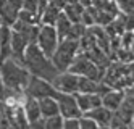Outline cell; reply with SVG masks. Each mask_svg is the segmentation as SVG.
<instances>
[{"instance_id": "6da1fadb", "label": "cell", "mask_w": 134, "mask_h": 129, "mask_svg": "<svg viewBox=\"0 0 134 129\" xmlns=\"http://www.w3.org/2000/svg\"><path fill=\"white\" fill-rule=\"evenodd\" d=\"M23 65L31 74L42 77L49 82H52V79L58 74V69L53 66L52 60L41 50L36 42L27 44L24 55H23Z\"/></svg>"}, {"instance_id": "7a4b0ae2", "label": "cell", "mask_w": 134, "mask_h": 129, "mask_svg": "<svg viewBox=\"0 0 134 129\" xmlns=\"http://www.w3.org/2000/svg\"><path fill=\"white\" fill-rule=\"evenodd\" d=\"M29 76H31V73L26 69L23 61L16 60L13 57L7 58L5 61L0 63V77H2V84L7 87L24 91Z\"/></svg>"}, {"instance_id": "3957f363", "label": "cell", "mask_w": 134, "mask_h": 129, "mask_svg": "<svg viewBox=\"0 0 134 129\" xmlns=\"http://www.w3.org/2000/svg\"><path fill=\"white\" fill-rule=\"evenodd\" d=\"M79 50V42L73 41V39H63V41L58 42L53 55L50 57V60L53 63V66L60 71H66L70 68L71 61L74 60V57L78 55Z\"/></svg>"}, {"instance_id": "277c9868", "label": "cell", "mask_w": 134, "mask_h": 129, "mask_svg": "<svg viewBox=\"0 0 134 129\" xmlns=\"http://www.w3.org/2000/svg\"><path fill=\"white\" fill-rule=\"evenodd\" d=\"M68 71L78 74V76L91 77V79H94V81H102L103 73H105V68L95 65L84 52H79L78 55L74 57V60L71 61Z\"/></svg>"}, {"instance_id": "5b68a950", "label": "cell", "mask_w": 134, "mask_h": 129, "mask_svg": "<svg viewBox=\"0 0 134 129\" xmlns=\"http://www.w3.org/2000/svg\"><path fill=\"white\" fill-rule=\"evenodd\" d=\"M58 36H57L55 27L50 24H41L39 26V32H37V39H36V44L39 45V48L47 55V57H52L57 45H58Z\"/></svg>"}, {"instance_id": "8992f818", "label": "cell", "mask_w": 134, "mask_h": 129, "mask_svg": "<svg viewBox=\"0 0 134 129\" xmlns=\"http://www.w3.org/2000/svg\"><path fill=\"white\" fill-rule=\"evenodd\" d=\"M24 94L27 97H34V98L39 100V98H42V97H55L57 91L53 89V86L49 81L31 74L29 79H27L26 87H24Z\"/></svg>"}, {"instance_id": "52a82bcc", "label": "cell", "mask_w": 134, "mask_h": 129, "mask_svg": "<svg viewBox=\"0 0 134 129\" xmlns=\"http://www.w3.org/2000/svg\"><path fill=\"white\" fill-rule=\"evenodd\" d=\"M53 89L57 92H63V94H76L78 92V74H74L71 71H60L57 74L52 82Z\"/></svg>"}, {"instance_id": "ba28073f", "label": "cell", "mask_w": 134, "mask_h": 129, "mask_svg": "<svg viewBox=\"0 0 134 129\" xmlns=\"http://www.w3.org/2000/svg\"><path fill=\"white\" fill-rule=\"evenodd\" d=\"M55 100L58 103V113L63 118H79L82 113L78 108L76 103L74 94H63V92H57L55 94Z\"/></svg>"}, {"instance_id": "9c48e42d", "label": "cell", "mask_w": 134, "mask_h": 129, "mask_svg": "<svg viewBox=\"0 0 134 129\" xmlns=\"http://www.w3.org/2000/svg\"><path fill=\"white\" fill-rule=\"evenodd\" d=\"M76 103H78V108L81 110V113H86L92 110V108L102 105V98L99 94H87V92H76L74 94Z\"/></svg>"}, {"instance_id": "30bf717a", "label": "cell", "mask_w": 134, "mask_h": 129, "mask_svg": "<svg viewBox=\"0 0 134 129\" xmlns=\"http://www.w3.org/2000/svg\"><path fill=\"white\" fill-rule=\"evenodd\" d=\"M27 42L26 37L18 32V31H13L12 29V37H10V48H12V57L16 58V60L23 61V55H24V50L27 47Z\"/></svg>"}, {"instance_id": "8fae6325", "label": "cell", "mask_w": 134, "mask_h": 129, "mask_svg": "<svg viewBox=\"0 0 134 129\" xmlns=\"http://www.w3.org/2000/svg\"><path fill=\"white\" fill-rule=\"evenodd\" d=\"M82 115H86V116H89L91 120H94L95 123H97V126L105 127V126L110 124V120H111L113 111L108 110V108H105L103 105H99V106H95V108H92V110L86 111Z\"/></svg>"}, {"instance_id": "7c38bea8", "label": "cell", "mask_w": 134, "mask_h": 129, "mask_svg": "<svg viewBox=\"0 0 134 129\" xmlns=\"http://www.w3.org/2000/svg\"><path fill=\"white\" fill-rule=\"evenodd\" d=\"M100 98H102V105L105 108H108V110L115 111L120 106V103L123 102L124 92L120 91V89H110L108 92H105L103 95H100Z\"/></svg>"}, {"instance_id": "4fadbf2b", "label": "cell", "mask_w": 134, "mask_h": 129, "mask_svg": "<svg viewBox=\"0 0 134 129\" xmlns=\"http://www.w3.org/2000/svg\"><path fill=\"white\" fill-rule=\"evenodd\" d=\"M23 110H24V115H26V120H27V124L36 121L37 118H41V110H39V100L34 97H27L26 95V100L23 103Z\"/></svg>"}, {"instance_id": "5bb4252c", "label": "cell", "mask_w": 134, "mask_h": 129, "mask_svg": "<svg viewBox=\"0 0 134 129\" xmlns=\"http://www.w3.org/2000/svg\"><path fill=\"white\" fill-rule=\"evenodd\" d=\"M39 110H41V116H44V118L58 115V103H57L55 97H42V98H39Z\"/></svg>"}, {"instance_id": "9a60e30c", "label": "cell", "mask_w": 134, "mask_h": 129, "mask_svg": "<svg viewBox=\"0 0 134 129\" xmlns=\"http://www.w3.org/2000/svg\"><path fill=\"white\" fill-rule=\"evenodd\" d=\"M82 10H84V7L78 2V3H65L62 12L65 13V16L68 18L71 23H81Z\"/></svg>"}, {"instance_id": "2e32d148", "label": "cell", "mask_w": 134, "mask_h": 129, "mask_svg": "<svg viewBox=\"0 0 134 129\" xmlns=\"http://www.w3.org/2000/svg\"><path fill=\"white\" fill-rule=\"evenodd\" d=\"M53 27H55V31H57V36H58V41H63V39H66V36H68V32H70L71 21H70V19L65 16V13L62 12V13L58 15V18H57Z\"/></svg>"}, {"instance_id": "e0dca14e", "label": "cell", "mask_w": 134, "mask_h": 129, "mask_svg": "<svg viewBox=\"0 0 134 129\" xmlns=\"http://www.w3.org/2000/svg\"><path fill=\"white\" fill-rule=\"evenodd\" d=\"M60 13H62L60 8H57V7H53V5L49 3V5L44 8V12L41 13L39 21H41V24H50V26H53Z\"/></svg>"}, {"instance_id": "ac0fdd59", "label": "cell", "mask_w": 134, "mask_h": 129, "mask_svg": "<svg viewBox=\"0 0 134 129\" xmlns=\"http://www.w3.org/2000/svg\"><path fill=\"white\" fill-rule=\"evenodd\" d=\"M99 82L86 76H78V92H87V94H97Z\"/></svg>"}, {"instance_id": "d6986e66", "label": "cell", "mask_w": 134, "mask_h": 129, "mask_svg": "<svg viewBox=\"0 0 134 129\" xmlns=\"http://www.w3.org/2000/svg\"><path fill=\"white\" fill-rule=\"evenodd\" d=\"M18 19L23 21V23H26V24H41L39 15H36L32 12H27V10H24V8H21L20 12H18Z\"/></svg>"}, {"instance_id": "ffe728a7", "label": "cell", "mask_w": 134, "mask_h": 129, "mask_svg": "<svg viewBox=\"0 0 134 129\" xmlns=\"http://www.w3.org/2000/svg\"><path fill=\"white\" fill-rule=\"evenodd\" d=\"M44 127L45 129H62L63 127V116L58 113V115L44 118Z\"/></svg>"}, {"instance_id": "44dd1931", "label": "cell", "mask_w": 134, "mask_h": 129, "mask_svg": "<svg viewBox=\"0 0 134 129\" xmlns=\"http://www.w3.org/2000/svg\"><path fill=\"white\" fill-rule=\"evenodd\" d=\"M86 32V26L82 23H71L70 32L66 36V39H73V41H79V37Z\"/></svg>"}, {"instance_id": "7402d4cb", "label": "cell", "mask_w": 134, "mask_h": 129, "mask_svg": "<svg viewBox=\"0 0 134 129\" xmlns=\"http://www.w3.org/2000/svg\"><path fill=\"white\" fill-rule=\"evenodd\" d=\"M12 37V26L0 23V45H8Z\"/></svg>"}, {"instance_id": "603a6c76", "label": "cell", "mask_w": 134, "mask_h": 129, "mask_svg": "<svg viewBox=\"0 0 134 129\" xmlns=\"http://www.w3.org/2000/svg\"><path fill=\"white\" fill-rule=\"evenodd\" d=\"M132 41H134L132 31H124L120 36V47H123V48H132Z\"/></svg>"}, {"instance_id": "cb8c5ba5", "label": "cell", "mask_w": 134, "mask_h": 129, "mask_svg": "<svg viewBox=\"0 0 134 129\" xmlns=\"http://www.w3.org/2000/svg\"><path fill=\"white\" fill-rule=\"evenodd\" d=\"M121 13H132V0H113Z\"/></svg>"}, {"instance_id": "d4e9b609", "label": "cell", "mask_w": 134, "mask_h": 129, "mask_svg": "<svg viewBox=\"0 0 134 129\" xmlns=\"http://www.w3.org/2000/svg\"><path fill=\"white\" fill-rule=\"evenodd\" d=\"M79 127L81 129H95V127H99V126H97V123H95L94 120H91L89 116L81 115L79 116Z\"/></svg>"}, {"instance_id": "484cf974", "label": "cell", "mask_w": 134, "mask_h": 129, "mask_svg": "<svg viewBox=\"0 0 134 129\" xmlns=\"http://www.w3.org/2000/svg\"><path fill=\"white\" fill-rule=\"evenodd\" d=\"M65 129H79V118H63Z\"/></svg>"}, {"instance_id": "4316f807", "label": "cell", "mask_w": 134, "mask_h": 129, "mask_svg": "<svg viewBox=\"0 0 134 129\" xmlns=\"http://www.w3.org/2000/svg\"><path fill=\"white\" fill-rule=\"evenodd\" d=\"M23 8L37 15V0H23Z\"/></svg>"}, {"instance_id": "83f0119b", "label": "cell", "mask_w": 134, "mask_h": 129, "mask_svg": "<svg viewBox=\"0 0 134 129\" xmlns=\"http://www.w3.org/2000/svg\"><path fill=\"white\" fill-rule=\"evenodd\" d=\"M0 84H2V77H0Z\"/></svg>"}, {"instance_id": "f1b7e54d", "label": "cell", "mask_w": 134, "mask_h": 129, "mask_svg": "<svg viewBox=\"0 0 134 129\" xmlns=\"http://www.w3.org/2000/svg\"><path fill=\"white\" fill-rule=\"evenodd\" d=\"M0 23H2V19H0Z\"/></svg>"}]
</instances>
